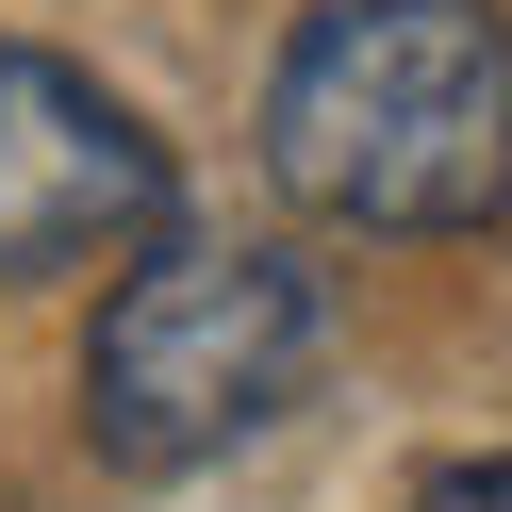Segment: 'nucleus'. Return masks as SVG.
<instances>
[{
	"instance_id": "nucleus-1",
	"label": "nucleus",
	"mask_w": 512,
	"mask_h": 512,
	"mask_svg": "<svg viewBox=\"0 0 512 512\" xmlns=\"http://www.w3.org/2000/svg\"><path fill=\"white\" fill-rule=\"evenodd\" d=\"M265 182L331 232H496L512 215L496 0H314L265 67Z\"/></svg>"
},
{
	"instance_id": "nucleus-2",
	"label": "nucleus",
	"mask_w": 512,
	"mask_h": 512,
	"mask_svg": "<svg viewBox=\"0 0 512 512\" xmlns=\"http://www.w3.org/2000/svg\"><path fill=\"white\" fill-rule=\"evenodd\" d=\"M331 364V281L265 232H149L133 281L83 331V430L116 463H215V446L281 430Z\"/></svg>"
},
{
	"instance_id": "nucleus-3",
	"label": "nucleus",
	"mask_w": 512,
	"mask_h": 512,
	"mask_svg": "<svg viewBox=\"0 0 512 512\" xmlns=\"http://www.w3.org/2000/svg\"><path fill=\"white\" fill-rule=\"evenodd\" d=\"M166 232V149H149L133 100L67 67V50L0 34V281H67L100 248Z\"/></svg>"
},
{
	"instance_id": "nucleus-4",
	"label": "nucleus",
	"mask_w": 512,
	"mask_h": 512,
	"mask_svg": "<svg viewBox=\"0 0 512 512\" xmlns=\"http://www.w3.org/2000/svg\"><path fill=\"white\" fill-rule=\"evenodd\" d=\"M413 512H512V446H496V463H430Z\"/></svg>"
}]
</instances>
